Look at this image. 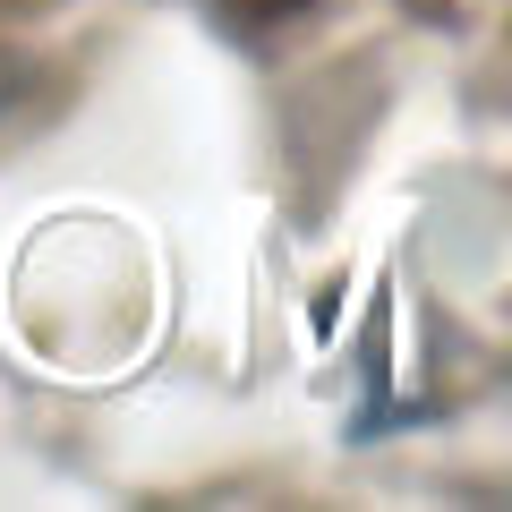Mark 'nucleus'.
<instances>
[]
</instances>
